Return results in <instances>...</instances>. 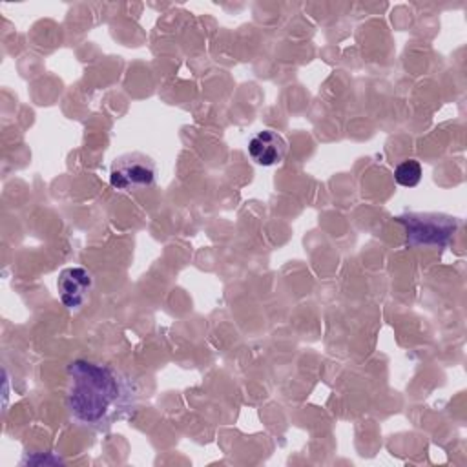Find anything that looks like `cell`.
<instances>
[{
	"label": "cell",
	"mask_w": 467,
	"mask_h": 467,
	"mask_svg": "<svg viewBox=\"0 0 467 467\" xmlns=\"http://www.w3.org/2000/svg\"><path fill=\"white\" fill-rule=\"evenodd\" d=\"M398 221L405 224L410 246H443L460 226L456 217L441 213H405Z\"/></svg>",
	"instance_id": "cell-2"
},
{
	"label": "cell",
	"mask_w": 467,
	"mask_h": 467,
	"mask_svg": "<svg viewBox=\"0 0 467 467\" xmlns=\"http://www.w3.org/2000/svg\"><path fill=\"white\" fill-rule=\"evenodd\" d=\"M286 140L274 130H263L255 133L248 142V153L254 162L261 166L279 164L286 155Z\"/></svg>",
	"instance_id": "cell-5"
},
{
	"label": "cell",
	"mask_w": 467,
	"mask_h": 467,
	"mask_svg": "<svg viewBox=\"0 0 467 467\" xmlns=\"http://www.w3.org/2000/svg\"><path fill=\"white\" fill-rule=\"evenodd\" d=\"M155 162L139 151L119 155L109 168V184L119 192H140L155 182Z\"/></svg>",
	"instance_id": "cell-3"
},
{
	"label": "cell",
	"mask_w": 467,
	"mask_h": 467,
	"mask_svg": "<svg viewBox=\"0 0 467 467\" xmlns=\"http://www.w3.org/2000/svg\"><path fill=\"white\" fill-rule=\"evenodd\" d=\"M67 376V409L82 425L102 427L130 401L128 379L109 365L75 359Z\"/></svg>",
	"instance_id": "cell-1"
},
{
	"label": "cell",
	"mask_w": 467,
	"mask_h": 467,
	"mask_svg": "<svg viewBox=\"0 0 467 467\" xmlns=\"http://www.w3.org/2000/svg\"><path fill=\"white\" fill-rule=\"evenodd\" d=\"M394 181L400 186L414 188L421 181V164L414 159H407V161L400 162L394 170Z\"/></svg>",
	"instance_id": "cell-6"
},
{
	"label": "cell",
	"mask_w": 467,
	"mask_h": 467,
	"mask_svg": "<svg viewBox=\"0 0 467 467\" xmlns=\"http://www.w3.org/2000/svg\"><path fill=\"white\" fill-rule=\"evenodd\" d=\"M57 288L64 306L71 310L80 308L88 301L93 288V275L82 266L64 268L57 279Z\"/></svg>",
	"instance_id": "cell-4"
}]
</instances>
